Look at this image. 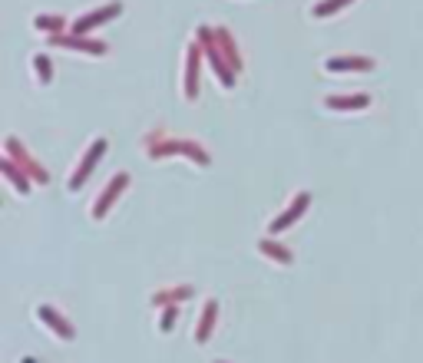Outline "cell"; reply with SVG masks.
Listing matches in <instances>:
<instances>
[{
	"label": "cell",
	"instance_id": "obj_21",
	"mask_svg": "<svg viewBox=\"0 0 423 363\" xmlns=\"http://www.w3.org/2000/svg\"><path fill=\"white\" fill-rule=\"evenodd\" d=\"M175 321H179V304H169V307H163V317H159V331L169 333L175 327Z\"/></svg>",
	"mask_w": 423,
	"mask_h": 363
},
{
	"label": "cell",
	"instance_id": "obj_13",
	"mask_svg": "<svg viewBox=\"0 0 423 363\" xmlns=\"http://www.w3.org/2000/svg\"><path fill=\"white\" fill-rule=\"evenodd\" d=\"M0 172H4V179L13 185V192L30 195V182H33V179H30V175H27V172H23L13 159H4V162H0Z\"/></svg>",
	"mask_w": 423,
	"mask_h": 363
},
{
	"label": "cell",
	"instance_id": "obj_17",
	"mask_svg": "<svg viewBox=\"0 0 423 363\" xmlns=\"http://www.w3.org/2000/svg\"><path fill=\"white\" fill-rule=\"evenodd\" d=\"M258 251H261L265 257L278 261V265H291V261H294L291 248H284L282 241H274V238H261V241H258Z\"/></svg>",
	"mask_w": 423,
	"mask_h": 363
},
{
	"label": "cell",
	"instance_id": "obj_9",
	"mask_svg": "<svg viewBox=\"0 0 423 363\" xmlns=\"http://www.w3.org/2000/svg\"><path fill=\"white\" fill-rule=\"evenodd\" d=\"M37 317H40L46 331H53L60 340H73V337H76L73 324L66 321V317H63V314H60L56 307H50V304H40V307H37Z\"/></svg>",
	"mask_w": 423,
	"mask_h": 363
},
{
	"label": "cell",
	"instance_id": "obj_5",
	"mask_svg": "<svg viewBox=\"0 0 423 363\" xmlns=\"http://www.w3.org/2000/svg\"><path fill=\"white\" fill-rule=\"evenodd\" d=\"M152 159H165V155H189L196 165H208V155L198 149L196 142L189 139H175V142H163V146H149Z\"/></svg>",
	"mask_w": 423,
	"mask_h": 363
},
{
	"label": "cell",
	"instance_id": "obj_22",
	"mask_svg": "<svg viewBox=\"0 0 423 363\" xmlns=\"http://www.w3.org/2000/svg\"><path fill=\"white\" fill-rule=\"evenodd\" d=\"M20 363H33V360H20Z\"/></svg>",
	"mask_w": 423,
	"mask_h": 363
},
{
	"label": "cell",
	"instance_id": "obj_16",
	"mask_svg": "<svg viewBox=\"0 0 423 363\" xmlns=\"http://www.w3.org/2000/svg\"><path fill=\"white\" fill-rule=\"evenodd\" d=\"M196 291L189 284H179V288H169V291H156L152 294V307H169V304H179V300H189Z\"/></svg>",
	"mask_w": 423,
	"mask_h": 363
},
{
	"label": "cell",
	"instance_id": "obj_4",
	"mask_svg": "<svg viewBox=\"0 0 423 363\" xmlns=\"http://www.w3.org/2000/svg\"><path fill=\"white\" fill-rule=\"evenodd\" d=\"M4 149H7V159L17 162V165H20V169L27 172V175H30L33 182H40V185H46V182H50V172H46L44 165H40V162L33 159L30 152L23 149L20 142H17V136H7V142H4Z\"/></svg>",
	"mask_w": 423,
	"mask_h": 363
},
{
	"label": "cell",
	"instance_id": "obj_7",
	"mask_svg": "<svg viewBox=\"0 0 423 363\" xmlns=\"http://www.w3.org/2000/svg\"><path fill=\"white\" fill-rule=\"evenodd\" d=\"M50 46H63V50H80V53L89 56H103L109 50L103 40H87V37H73V33H60V37H50Z\"/></svg>",
	"mask_w": 423,
	"mask_h": 363
},
{
	"label": "cell",
	"instance_id": "obj_12",
	"mask_svg": "<svg viewBox=\"0 0 423 363\" xmlns=\"http://www.w3.org/2000/svg\"><path fill=\"white\" fill-rule=\"evenodd\" d=\"M215 43H218V50H222V56L228 60V66L235 70V73H241V53H239V46H235V40H232V33L225 30V27H215Z\"/></svg>",
	"mask_w": 423,
	"mask_h": 363
},
{
	"label": "cell",
	"instance_id": "obj_3",
	"mask_svg": "<svg viewBox=\"0 0 423 363\" xmlns=\"http://www.w3.org/2000/svg\"><path fill=\"white\" fill-rule=\"evenodd\" d=\"M122 13V4L120 0H109V4H103V7H96V11L83 13V17H76L73 27H70V33L73 37H87L89 30H96V27H103L106 20H113V17H120Z\"/></svg>",
	"mask_w": 423,
	"mask_h": 363
},
{
	"label": "cell",
	"instance_id": "obj_6",
	"mask_svg": "<svg viewBox=\"0 0 423 363\" xmlns=\"http://www.w3.org/2000/svg\"><path fill=\"white\" fill-rule=\"evenodd\" d=\"M126 189H130V175H126V172L113 175V182H109L106 189H103V195H99L96 205H93V218H106V212L113 208V205H116V198H120Z\"/></svg>",
	"mask_w": 423,
	"mask_h": 363
},
{
	"label": "cell",
	"instance_id": "obj_23",
	"mask_svg": "<svg viewBox=\"0 0 423 363\" xmlns=\"http://www.w3.org/2000/svg\"><path fill=\"white\" fill-rule=\"evenodd\" d=\"M215 363H225V360H215Z\"/></svg>",
	"mask_w": 423,
	"mask_h": 363
},
{
	"label": "cell",
	"instance_id": "obj_20",
	"mask_svg": "<svg viewBox=\"0 0 423 363\" xmlns=\"http://www.w3.org/2000/svg\"><path fill=\"white\" fill-rule=\"evenodd\" d=\"M33 70H37V79H40V83H53V60H50V56L46 53H37L33 56Z\"/></svg>",
	"mask_w": 423,
	"mask_h": 363
},
{
	"label": "cell",
	"instance_id": "obj_15",
	"mask_svg": "<svg viewBox=\"0 0 423 363\" xmlns=\"http://www.w3.org/2000/svg\"><path fill=\"white\" fill-rule=\"evenodd\" d=\"M215 317H218V300H206L202 317H198V327H196V343H208V337L215 331Z\"/></svg>",
	"mask_w": 423,
	"mask_h": 363
},
{
	"label": "cell",
	"instance_id": "obj_2",
	"mask_svg": "<svg viewBox=\"0 0 423 363\" xmlns=\"http://www.w3.org/2000/svg\"><path fill=\"white\" fill-rule=\"evenodd\" d=\"M106 149H109V139H103V136H99V139H93V146L87 149V155L80 159V165H76L73 175H70V182H66V189H70V192H80V185H83V182L93 175V169H96L99 159L106 155Z\"/></svg>",
	"mask_w": 423,
	"mask_h": 363
},
{
	"label": "cell",
	"instance_id": "obj_18",
	"mask_svg": "<svg viewBox=\"0 0 423 363\" xmlns=\"http://www.w3.org/2000/svg\"><path fill=\"white\" fill-rule=\"evenodd\" d=\"M33 27H37V30H44V33H50V37H60V33L66 30V20H63V17H56V13H40V17L33 20Z\"/></svg>",
	"mask_w": 423,
	"mask_h": 363
},
{
	"label": "cell",
	"instance_id": "obj_10",
	"mask_svg": "<svg viewBox=\"0 0 423 363\" xmlns=\"http://www.w3.org/2000/svg\"><path fill=\"white\" fill-rule=\"evenodd\" d=\"M202 46L198 43H189L185 50V99H196L198 96V63H202Z\"/></svg>",
	"mask_w": 423,
	"mask_h": 363
},
{
	"label": "cell",
	"instance_id": "obj_1",
	"mask_svg": "<svg viewBox=\"0 0 423 363\" xmlns=\"http://www.w3.org/2000/svg\"><path fill=\"white\" fill-rule=\"evenodd\" d=\"M196 43L202 46V53H206L208 66H212V73L218 76V83L225 86V89H232V86H235V70L228 66V60L222 56V50H218V43H215V30L202 23V27L196 30Z\"/></svg>",
	"mask_w": 423,
	"mask_h": 363
},
{
	"label": "cell",
	"instance_id": "obj_19",
	"mask_svg": "<svg viewBox=\"0 0 423 363\" xmlns=\"http://www.w3.org/2000/svg\"><path fill=\"white\" fill-rule=\"evenodd\" d=\"M348 4H354V0H317L315 7H311V17H317V20H324V17H334V13H341Z\"/></svg>",
	"mask_w": 423,
	"mask_h": 363
},
{
	"label": "cell",
	"instance_id": "obj_11",
	"mask_svg": "<svg viewBox=\"0 0 423 363\" xmlns=\"http://www.w3.org/2000/svg\"><path fill=\"white\" fill-rule=\"evenodd\" d=\"M324 70L327 73H367L374 70V60L370 56H327Z\"/></svg>",
	"mask_w": 423,
	"mask_h": 363
},
{
	"label": "cell",
	"instance_id": "obj_8",
	"mask_svg": "<svg viewBox=\"0 0 423 363\" xmlns=\"http://www.w3.org/2000/svg\"><path fill=\"white\" fill-rule=\"evenodd\" d=\"M308 208H311V192H298L291 198V205H288V208H284V212L272 222V235H278V231H284V228H291V224L298 222Z\"/></svg>",
	"mask_w": 423,
	"mask_h": 363
},
{
	"label": "cell",
	"instance_id": "obj_14",
	"mask_svg": "<svg viewBox=\"0 0 423 363\" xmlns=\"http://www.w3.org/2000/svg\"><path fill=\"white\" fill-rule=\"evenodd\" d=\"M324 106L334 109V113H360V109L370 106V96L367 93H358V96H327Z\"/></svg>",
	"mask_w": 423,
	"mask_h": 363
}]
</instances>
